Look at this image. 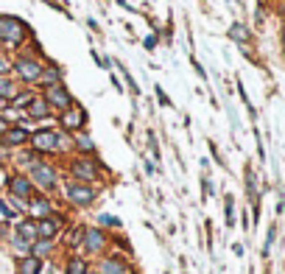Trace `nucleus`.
I'll list each match as a JSON object with an SVG mask.
<instances>
[{
  "mask_svg": "<svg viewBox=\"0 0 285 274\" xmlns=\"http://www.w3.org/2000/svg\"><path fill=\"white\" fill-rule=\"evenodd\" d=\"M28 36V28H25V22H20L17 17H6L0 14V39L8 45V48H17Z\"/></svg>",
  "mask_w": 285,
  "mask_h": 274,
  "instance_id": "nucleus-1",
  "label": "nucleus"
},
{
  "mask_svg": "<svg viewBox=\"0 0 285 274\" xmlns=\"http://www.w3.org/2000/svg\"><path fill=\"white\" fill-rule=\"evenodd\" d=\"M31 185H36V188H42V190L53 188V185H56V171H53V165H48V162H34V165H31Z\"/></svg>",
  "mask_w": 285,
  "mask_h": 274,
  "instance_id": "nucleus-2",
  "label": "nucleus"
},
{
  "mask_svg": "<svg viewBox=\"0 0 285 274\" xmlns=\"http://www.w3.org/2000/svg\"><path fill=\"white\" fill-rule=\"evenodd\" d=\"M14 70H17V76H20L25 84H36V81L42 78V64L36 62V59H31V56H20V59H17Z\"/></svg>",
  "mask_w": 285,
  "mask_h": 274,
  "instance_id": "nucleus-3",
  "label": "nucleus"
},
{
  "mask_svg": "<svg viewBox=\"0 0 285 274\" xmlns=\"http://www.w3.org/2000/svg\"><path fill=\"white\" fill-rule=\"evenodd\" d=\"M70 174L76 176V179H79L81 185L95 182V179H98V165H95L93 160L81 157V160H73V162H70Z\"/></svg>",
  "mask_w": 285,
  "mask_h": 274,
  "instance_id": "nucleus-4",
  "label": "nucleus"
},
{
  "mask_svg": "<svg viewBox=\"0 0 285 274\" xmlns=\"http://www.w3.org/2000/svg\"><path fill=\"white\" fill-rule=\"evenodd\" d=\"M87 123V112H84V106L79 104H70L67 109L62 112V126L67 129V132H79L81 126Z\"/></svg>",
  "mask_w": 285,
  "mask_h": 274,
  "instance_id": "nucleus-5",
  "label": "nucleus"
},
{
  "mask_svg": "<svg viewBox=\"0 0 285 274\" xmlns=\"http://www.w3.org/2000/svg\"><path fill=\"white\" fill-rule=\"evenodd\" d=\"M67 199H70L73 204H79V207H87V204H93V199H95V190L90 188V185H81V182H73V185H67Z\"/></svg>",
  "mask_w": 285,
  "mask_h": 274,
  "instance_id": "nucleus-6",
  "label": "nucleus"
},
{
  "mask_svg": "<svg viewBox=\"0 0 285 274\" xmlns=\"http://www.w3.org/2000/svg\"><path fill=\"white\" fill-rule=\"evenodd\" d=\"M34 151H56V132H50V129H42V132H34L28 137Z\"/></svg>",
  "mask_w": 285,
  "mask_h": 274,
  "instance_id": "nucleus-7",
  "label": "nucleus"
},
{
  "mask_svg": "<svg viewBox=\"0 0 285 274\" xmlns=\"http://www.w3.org/2000/svg\"><path fill=\"white\" fill-rule=\"evenodd\" d=\"M28 213H31V218L34 221H42V218H48V216H53V204L48 202L45 196H34V199H28Z\"/></svg>",
  "mask_w": 285,
  "mask_h": 274,
  "instance_id": "nucleus-8",
  "label": "nucleus"
},
{
  "mask_svg": "<svg viewBox=\"0 0 285 274\" xmlns=\"http://www.w3.org/2000/svg\"><path fill=\"white\" fill-rule=\"evenodd\" d=\"M59 230H62V218L59 216H48V218H42V221H36V235L42 241H53Z\"/></svg>",
  "mask_w": 285,
  "mask_h": 274,
  "instance_id": "nucleus-9",
  "label": "nucleus"
},
{
  "mask_svg": "<svg viewBox=\"0 0 285 274\" xmlns=\"http://www.w3.org/2000/svg\"><path fill=\"white\" fill-rule=\"evenodd\" d=\"M8 190H11V196H14V199H20V202L28 204L34 185H31L28 176H11V182H8Z\"/></svg>",
  "mask_w": 285,
  "mask_h": 274,
  "instance_id": "nucleus-10",
  "label": "nucleus"
},
{
  "mask_svg": "<svg viewBox=\"0 0 285 274\" xmlns=\"http://www.w3.org/2000/svg\"><path fill=\"white\" fill-rule=\"evenodd\" d=\"M45 101H48V104H53V106H59V109H67V106L73 104L70 101V92L64 90L62 84H53V87H48V90H45Z\"/></svg>",
  "mask_w": 285,
  "mask_h": 274,
  "instance_id": "nucleus-11",
  "label": "nucleus"
},
{
  "mask_svg": "<svg viewBox=\"0 0 285 274\" xmlns=\"http://www.w3.org/2000/svg\"><path fill=\"white\" fill-rule=\"evenodd\" d=\"M81 244H84V249L90 255H95V252H101L104 246H107V235L101 230H84V238H81Z\"/></svg>",
  "mask_w": 285,
  "mask_h": 274,
  "instance_id": "nucleus-12",
  "label": "nucleus"
},
{
  "mask_svg": "<svg viewBox=\"0 0 285 274\" xmlns=\"http://www.w3.org/2000/svg\"><path fill=\"white\" fill-rule=\"evenodd\" d=\"M17 238L25 241L28 246L39 238V235H36V221H34V218H25V221H20V224H17Z\"/></svg>",
  "mask_w": 285,
  "mask_h": 274,
  "instance_id": "nucleus-13",
  "label": "nucleus"
},
{
  "mask_svg": "<svg viewBox=\"0 0 285 274\" xmlns=\"http://www.w3.org/2000/svg\"><path fill=\"white\" fill-rule=\"evenodd\" d=\"M28 140V132L25 129H8V132L0 134V146H22V143Z\"/></svg>",
  "mask_w": 285,
  "mask_h": 274,
  "instance_id": "nucleus-14",
  "label": "nucleus"
},
{
  "mask_svg": "<svg viewBox=\"0 0 285 274\" xmlns=\"http://www.w3.org/2000/svg\"><path fill=\"white\" fill-rule=\"evenodd\" d=\"M98 272L101 274H126L129 266L123 263V260H118V258H107V260H101Z\"/></svg>",
  "mask_w": 285,
  "mask_h": 274,
  "instance_id": "nucleus-15",
  "label": "nucleus"
},
{
  "mask_svg": "<svg viewBox=\"0 0 285 274\" xmlns=\"http://www.w3.org/2000/svg\"><path fill=\"white\" fill-rule=\"evenodd\" d=\"M20 274H39L42 272V260L34 258V255H28V258H20Z\"/></svg>",
  "mask_w": 285,
  "mask_h": 274,
  "instance_id": "nucleus-16",
  "label": "nucleus"
},
{
  "mask_svg": "<svg viewBox=\"0 0 285 274\" xmlns=\"http://www.w3.org/2000/svg\"><path fill=\"white\" fill-rule=\"evenodd\" d=\"M28 115L31 118H48V101L45 98H31L28 101Z\"/></svg>",
  "mask_w": 285,
  "mask_h": 274,
  "instance_id": "nucleus-17",
  "label": "nucleus"
},
{
  "mask_svg": "<svg viewBox=\"0 0 285 274\" xmlns=\"http://www.w3.org/2000/svg\"><path fill=\"white\" fill-rule=\"evenodd\" d=\"M50 249H53V241H42V238H36L34 244H31V255H34V258H48L50 255Z\"/></svg>",
  "mask_w": 285,
  "mask_h": 274,
  "instance_id": "nucleus-18",
  "label": "nucleus"
},
{
  "mask_svg": "<svg viewBox=\"0 0 285 274\" xmlns=\"http://www.w3.org/2000/svg\"><path fill=\"white\" fill-rule=\"evenodd\" d=\"M59 78H62V73H59V67L56 64H48V67H42V84H48V87H53V84H59Z\"/></svg>",
  "mask_w": 285,
  "mask_h": 274,
  "instance_id": "nucleus-19",
  "label": "nucleus"
},
{
  "mask_svg": "<svg viewBox=\"0 0 285 274\" xmlns=\"http://www.w3.org/2000/svg\"><path fill=\"white\" fill-rule=\"evenodd\" d=\"M17 95V87H14V81L11 78H6V76H0V98H14Z\"/></svg>",
  "mask_w": 285,
  "mask_h": 274,
  "instance_id": "nucleus-20",
  "label": "nucleus"
},
{
  "mask_svg": "<svg viewBox=\"0 0 285 274\" xmlns=\"http://www.w3.org/2000/svg\"><path fill=\"white\" fill-rule=\"evenodd\" d=\"M229 36H232V39H235V42H246V39H249V28H246V25H241V22H235V25H232V28H229Z\"/></svg>",
  "mask_w": 285,
  "mask_h": 274,
  "instance_id": "nucleus-21",
  "label": "nucleus"
},
{
  "mask_svg": "<svg viewBox=\"0 0 285 274\" xmlns=\"http://www.w3.org/2000/svg\"><path fill=\"white\" fill-rule=\"evenodd\" d=\"M67 274H87V260L84 258H70L67 260Z\"/></svg>",
  "mask_w": 285,
  "mask_h": 274,
  "instance_id": "nucleus-22",
  "label": "nucleus"
},
{
  "mask_svg": "<svg viewBox=\"0 0 285 274\" xmlns=\"http://www.w3.org/2000/svg\"><path fill=\"white\" fill-rule=\"evenodd\" d=\"M246 185H249V196H252V202H257V179H255V174H252V168L246 171Z\"/></svg>",
  "mask_w": 285,
  "mask_h": 274,
  "instance_id": "nucleus-23",
  "label": "nucleus"
},
{
  "mask_svg": "<svg viewBox=\"0 0 285 274\" xmlns=\"http://www.w3.org/2000/svg\"><path fill=\"white\" fill-rule=\"evenodd\" d=\"M76 143H79V148H81V151H87V154H90V151H95V143L90 140L87 134H79V137H76Z\"/></svg>",
  "mask_w": 285,
  "mask_h": 274,
  "instance_id": "nucleus-24",
  "label": "nucleus"
},
{
  "mask_svg": "<svg viewBox=\"0 0 285 274\" xmlns=\"http://www.w3.org/2000/svg\"><path fill=\"white\" fill-rule=\"evenodd\" d=\"M73 140L67 137V134H56V151H64V148H70Z\"/></svg>",
  "mask_w": 285,
  "mask_h": 274,
  "instance_id": "nucleus-25",
  "label": "nucleus"
},
{
  "mask_svg": "<svg viewBox=\"0 0 285 274\" xmlns=\"http://www.w3.org/2000/svg\"><path fill=\"white\" fill-rule=\"evenodd\" d=\"M274 235H277V227H271L269 235H266V244H263V255L271 252V244H274Z\"/></svg>",
  "mask_w": 285,
  "mask_h": 274,
  "instance_id": "nucleus-26",
  "label": "nucleus"
},
{
  "mask_svg": "<svg viewBox=\"0 0 285 274\" xmlns=\"http://www.w3.org/2000/svg\"><path fill=\"white\" fill-rule=\"evenodd\" d=\"M227 224H235V207H232V196H227Z\"/></svg>",
  "mask_w": 285,
  "mask_h": 274,
  "instance_id": "nucleus-27",
  "label": "nucleus"
},
{
  "mask_svg": "<svg viewBox=\"0 0 285 274\" xmlns=\"http://www.w3.org/2000/svg\"><path fill=\"white\" fill-rule=\"evenodd\" d=\"M101 224L104 227H121V221H118L115 216H107V213H104V216H101Z\"/></svg>",
  "mask_w": 285,
  "mask_h": 274,
  "instance_id": "nucleus-28",
  "label": "nucleus"
},
{
  "mask_svg": "<svg viewBox=\"0 0 285 274\" xmlns=\"http://www.w3.org/2000/svg\"><path fill=\"white\" fill-rule=\"evenodd\" d=\"M31 98H34V95H28V92H22V95H20V92H17V95H14L17 106H28V101H31Z\"/></svg>",
  "mask_w": 285,
  "mask_h": 274,
  "instance_id": "nucleus-29",
  "label": "nucleus"
},
{
  "mask_svg": "<svg viewBox=\"0 0 285 274\" xmlns=\"http://www.w3.org/2000/svg\"><path fill=\"white\" fill-rule=\"evenodd\" d=\"M157 95H159V104L162 106H171V101H168V95L162 92V87H157Z\"/></svg>",
  "mask_w": 285,
  "mask_h": 274,
  "instance_id": "nucleus-30",
  "label": "nucleus"
},
{
  "mask_svg": "<svg viewBox=\"0 0 285 274\" xmlns=\"http://www.w3.org/2000/svg\"><path fill=\"white\" fill-rule=\"evenodd\" d=\"M142 45H145L148 50H154V48H157V36H145V42H142Z\"/></svg>",
  "mask_w": 285,
  "mask_h": 274,
  "instance_id": "nucleus-31",
  "label": "nucleus"
},
{
  "mask_svg": "<svg viewBox=\"0 0 285 274\" xmlns=\"http://www.w3.org/2000/svg\"><path fill=\"white\" fill-rule=\"evenodd\" d=\"M8 67H11V64H8L6 59L0 56V76H3V73H8Z\"/></svg>",
  "mask_w": 285,
  "mask_h": 274,
  "instance_id": "nucleus-32",
  "label": "nucleus"
},
{
  "mask_svg": "<svg viewBox=\"0 0 285 274\" xmlns=\"http://www.w3.org/2000/svg\"><path fill=\"white\" fill-rule=\"evenodd\" d=\"M3 132H8V120L0 115V134H3Z\"/></svg>",
  "mask_w": 285,
  "mask_h": 274,
  "instance_id": "nucleus-33",
  "label": "nucleus"
},
{
  "mask_svg": "<svg viewBox=\"0 0 285 274\" xmlns=\"http://www.w3.org/2000/svg\"><path fill=\"white\" fill-rule=\"evenodd\" d=\"M6 106H8V101H6V98H0V112H3Z\"/></svg>",
  "mask_w": 285,
  "mask_h": 274,
  "instance_id": "nucleus-34",
  "label": "nucleus"
},
{
  "mask_svg": "<svg viewBox=\"0 0 285 274\" xmlns=\"http://www.w3.org/2000/svg\"><path fill=\"white\" fill-rule=\"evenodd\" d=\"M238 3H243V0H238Z\"/></svg>",
  "mask_w": 285,
  "mask_h": 274,
  "instance_id": "nucleus-35",
  "label": "nucleus"
},
{
  "mask_svg": "<svg viewBox=\"0 0 285 274\" xmlns=\"http://www.w3.org/2000/svg\"><path fill=\"white\" fill-rule=\"evenodd\" d=\"M283 14H285V11H283Z\"/></svg>",
  "mask_w": 285,
  "mask_h": 274,
  "instance_id": "nucleus-36",
  "label": "nucleus"
}]
</instances>
